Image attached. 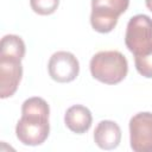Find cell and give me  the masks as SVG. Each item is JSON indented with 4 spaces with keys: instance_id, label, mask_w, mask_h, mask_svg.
I'll list each match as a JSON object with an SVG mask.
<instances>
[{
    "instance_id": "6da1fadb",
    "label": "cell",
    "mask_w": 152,
    "mask_h": 152,
    "mask_svg": "<svg viewBox=\"0 0 152 152\" xmlns=\"http://www.w3.org/2000/svg\"><path fill=\"white\" fill-rule=\"evenodd\" d=\"M50 107L42 97H30L21 106V118L15 126V135L28 146L42 145L49 137Z\"/></svg>"
},
{
    "instance_id": "7a4b0ae2",
    "label": "cell",
    "mask_w": 152,
    "mask_h": 152,
    "mask_svg": "<svg viewBox=\"0 0 152 152\" xmlns=\"http://www.w3.org/2000/svg\"><path fill=\"white\" fill-rule=\"evenodd\" d=\"M91 76L106 84L120 83L128 72V63L126 57L116 50L100 51L90 59Z\"/></svg>"
},
{
    "instance_id": "3957f363",
    "label": "cell",
    "mask_w": 152,
    "mask_h": 152,
    "mask_svg": "<svg viewBox=\"0 0 152 152\" xmlns=\"http://www.w3.org/2000/svg\"><path fill=\"white\" fill-rule=\"evenodd\" d=\"M128 5L129 0H91L90 24L93 28L100 33L110 32Z\"/></svg>"
},
{
    "instance_id": "277c9868",
    "label": "cell",
    "mask_w": 152,
    "mask_h": 152,
    "mask_svg": "<svg viewBox=\"0 0 152 152\" xmlns=\"http://www.w3.org/2000/svg\"><path fill=\"white\" fill-rule=\"evenodd\" d=\"M125 43L134 55H142L152 49V19L146 14H137L128 20Z\"/></svg>"
},
{
    "instance_id": "5b68a950",
    "label": "cell",
    "mask_w": 152,
    "mask_h": 152,
    "mask_svg": "<svg viewBox=\"0 0 152 152\" xmlns=\"http://www.w3.org/2000/svg\"><path fill=\"white\" fill-rule=\"evenodd\" d=\"M129 142L134 152H152V113L140 112L131 118Z\"/></svg>"
},
{
    "instance_id": "8992f818",
    "label": "cell",
    "mask_w": 152,
    "mask_h": 152,
    "mask_svg": "<svg viewBox=\"0 0 152 152\" xmlns=\"http://www.w3.org/2000/svg\"><path fill=\"white\" fill-rule=\"evenodd\" d=\"M48 70L53 81L68 83L78 76L80 63L74 53L69 51H57L50 57Z\"/></svg>"
},
{
    "instance_id": "52a82bcc",
    "label": "cell",
    "mask_w": 152,
    "mask_h": 152,
    "mask_svg": "<svg viewBox=\"0 0 152 152\" xmlns=\"http://www.w3.org/2000/svg\"><path fill=\"white\" fill-rule=\"evenodd\" d=\"M23 76L21 61L0 57V97L12 96L20 83Z\"/></svg>"
},
{
    "instance_id": "ba28073f",
    "label": "cell",
    "mask_w": 152,
    "mask_h": 152,
    "mask_svg": "<svg viewBox=\"0 0 152 152\" xmlns=\"http://www.w3.org/2000/svg\"><path fill=\"white\" fill-rule=\"evenodd\" d=\"M94 141L102 150H114L121 141V129L115 121L102 120L94 131Z\"/></svg>"
},
{
    "instance_id": "9c48e42d",
    "label": "cell",
    "mask_w": 152,
    "mask_h": 152,
    "mask_svg": "<svg viewBox=\"0 0 152 152\" xmlns=\"http://www.w3.org/2000/svg\"><path fill=\"white\" fill-rule=\"evenodd\" d=\"M91 122V112L82 104H74L69 107L64 114L65 126L76 134H83L89 131Z\"/></svg>"
},
{
    "instance_id": "30bf717a",
    "label": "cell",
    "mask_w": 152,
    "mask_h": 152,
    "mask_svg": "<svg viewBox=\"0 0 152 152\" xmlns=\"http://www.w3.org/2000/svg\"><path fill=\"white\" fill-rule=\"evenodd\" d=\"M25 43L17 34H6L1 39L0 57H7L21 61L25 56Z\"/></svg>"
},
{
    "instance_id": "8fae6325",
    "label": "cell",
    "mask_w": 152,
    "mask_h": 152,
    "mask_svg": "<svg viewBox=\"0 0 152 152\" xmlns=\"http://www.w3.org/2000/svg\"><path fill=\"white\" fill-rule=\"evenodd\" d=\"M134 63L137 71L141 76L152 78V49L146 53L134 56Z\"/></svg>"
},
{
    "instance_id": "7c38bea8",
    "label": "cell",
    "mask_w": 152,
    "mask_h": 152,
    "mask_svg": "<svg viewBox=\"0 0 152 152\" xmlns=\"http://www.w3.org/2000/svg\"><path fill=\"white\" fill-rule=\"evenodd\" d=\"M30 5L36 13L40 15H49L57 10L59 0H30Z\"/></svg>"
},
{
    "instance_id": "4fadbf2b",
    "label": "cell",
    "mask_w": 152,
    "mask_h": 152,
    "mask_svg": "<svg viewBox=\"0 0 152 152\" xmlns=\"http://www.w3.org/2000/svg\"><path fill=\"white\" fill-rule=\"evenodd\" d=\"M145 4H146V7L152 12V0H145Z\"/></svg>"
}]
</instances>
